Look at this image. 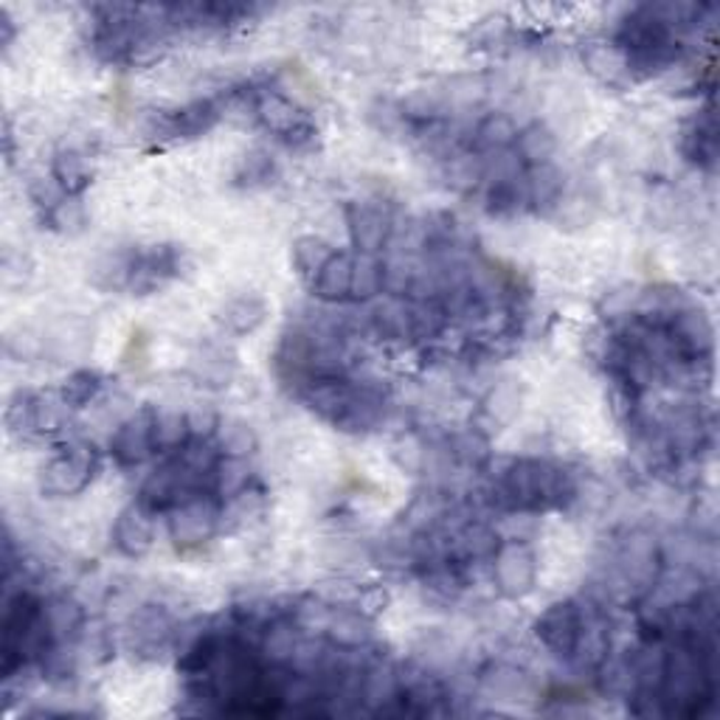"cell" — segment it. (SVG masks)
I'll use <instances>...</instances> for the list:
<instances>
[{
    "label": "cell",
    "mask_w": 720,
    "mask_h": 720,
    "mask_svg": "<svg viewBox=\"0 0 720 720\" xmlns=\"http://www.w3.org/2000/svg\"><path fill=\"white\" fill-rule=\"evenodd\" d=\"M578 498V485L563 467L543 459H516L496 476L490 490L493 507L504 512H552L565 509Z\"/></svg>",
    "instance_id": "cell-1"
},
{
    "label": "cell",
    "mask_w": 720,
    "mask_h": 720,
    "mask_svg": "<svg viewBox=\"0 0 720 720\" xmlns=\"http://www.w3.org/2000/svg\"><path fill=\"white\" fill-rule=\"evenodd\" d=\"M298 400L324 420L341 431H367L383 414V394L372 385L352 383L343 374H324L298 389Z\"/></svg>",
    "instance_id": "cell-2"
},
{
    "label": "cell",
    "mask_w": 720,
    "mask_h": 720,
    "mask_svg": "<svg viewBox=\"0 0 720 720\" xmlns=\"http://www.w3.org/2000/svg\"><path fill=\"white\" fill-rule=\"evenodd\" d=\"M254 110L260 125L290 149H310L318 141V127L310 113L279 91H254Z\"/></svg>",
    "instance_id": "cell-3"
},
{
    "label": "cell",
    "mask_w": 720,
    "mask_h": 720,
    "mask_svg": "<svg viewBox=\"0 0 720 720\" xmlns=\"http://www.w3.org/2000/svg\"><path fill=\"white\" fill-rule=\"evenodd\" d=\"M99 470V454L91 442H71L45 462L40 487L49 498L80 496Z\"/></svg>",
    "instance_id": "cell-4"
},
{
    "label": "cell",
    "mask_w": 720,
    "mask_h": 720,
    "mask_svg": "<svg viewBox=\"0 0 720 720\" xmlns=\"http://www.w3.org/2000/svg\"><path fill=\"white\" fill-rule=\"evenodd\" d=\"M223 521V501L212 490L192 493L167 512L169 538L178 549H198L218 534Z\"/></svg>",
    "instance_id": "cell-5"
},
{
    "label": "cell",
    "mask_w": 720,
    "mask_h": 720,
    "mask_svg": "<svg viewBox=\"0 0 720 720\" xmlns=\"http://www.w3.org/2000/svg\"><path fill=\"white\" fill-rule=\"evenodd\" d=\"M183 267H187V254L174 243L133 248L127 290H130L133 296H149V293L161 290L169 282L178 279V276L183 274Z\"/></svg>",
    "instance_id": "cell-6"
},
{
    "label": "cell",
    "mask_w": 720,
    "mask_h": 720,
    "mask_svg": "<svg viewBox=\"0 0 720 720\" xmlns=\"http://www.w3.org/2000/svg\"><path fill=\"white\" fill-rule=\"evenodd\" d=\"M493 583L507 600H523L538 583V554L523 540L498 543L493 552Z\"/></svg>",
    "instance_id": "cell-7"
},
{
    "label": "cell",
    "mask_w": 720,
    "mask_h": 720,
    "mask_svg": "<svg viewBox=\"0 0 720 720\" xmlns=\"http://www.w3.org/2000/svg\"><path fill=\"white\" fill-rule=\"evenodd\" d=\"M583 622L585 611L580 608L578 600H560V603H552L534 620V636L554 656L574 658L580 634H583Z\"/></svg>",
    "instance_id": "cell-8"
},
{
    "label": "cell",
    "mask_w": 720,
    "mask_h": 720,
    "mask_svg": "<svg viewBox=\"0 0 720 720\" xmlns=\"http://www.w3.org/2000/svg\"><path fill=\"white\" fill-rule=\"evenodd\" d=\"M156 416L158 409L141 405L118 425L110 436V454L121 467H138L158 454L156 451Z\"/></svg>",
    "instance_id": "cell-9"
},
{
    "label": "cell",
    "mask_w": 720,
    "mask_h": 720,
    "mask_svg": "<svg viewBox=\"0 0 720 720\" xmlns=\"http://www.w3.org/2000/svg\"><path fill=\"white\" fill-rule=\"evenodd\" d=\"M220 118H223V99L220 96L194 99L158 118L156 138H161V141H189V138L205 136Z\"/></svg>",
    "instance_id": "cell-10"
},
{
    "label": "cell",
    "mask_w": 720,
    "mask_h": 720,
    "mask_svg": "<svg viewBox=\"0 0 720 720\" xmlns=\"http://www.w3.org/2000/svg\"><path fill=\"white\" fill-rule=\"evenodd\" d=\"M347 229L358 254H378L392 236L394 223L389 209L372 200H352L347 205Z\"/></svg>",
    "instance_id": "cell-11"
},
{
    "label": "cell",
    "mask_w": 720,
    "mask_h": 720,
    "mask_svg": "<svg viewBox=\"0 0 720 720\" xmlns=\"http://www.w3.org/2000/svg\"><path fill=\"white\" fill-rule=\"evenodd\" d=\"M113 547L125 558H144L156 547V512L138 501L121 509L113 523Z\"/></svg>",
    "instance_id": "cell-12"
},
{
    "label": "cell",
    "mask_w": 720,
    "mask_h": 720,
    "mask_svg": "<svg viewBox=\"0 0 720 720\" xmlns=\"http://www.w3.org/2000/svg\"><path fill=\"white\" fill-rule=\"evenodd\" d=\"M681 149L687 161L707 169V172H714V167H718V121H714L712 107H707L689 121V127L684 130Z\"/></svg>",
    "instance_id": "cell-13"
},
{
    "label": "cell",
    "mask_w": 720,
    "mask_h": 720,
    "mask_svg": "<svg viewBox=\"0 0 720 720\" xmlns=\"http://www.w3.org/2000/svg\"><path fill=\"white\" fill-rule=\"evenodd\" d=\"M352 260L354 254H332L327 265L318 271L313 279V293L316 298L327 301V305H341V301H352Z\"/></svg>",
    "instance_id": "cell-14"
},
{
    "label": "cell",
    "mask_w": 720,
    "mask_h": 720,
    "mask_svg": "<svg viewBox=\"0 0 720 720\" xmlns=\"http://www.w3.org/2000/svg\"><path fill=\"white\" fill-rule=\"evenodd\" d=\"M51 178H54L56 189L68 198H80L91 180H94V169H91V161L82 149L63 147L54 152V161H51Z\"/></svg>",
    "instance_id": "cell-15"
},
{
    "label": "cell",
    "mask_w": 720,
    "mask_h": 720,
    "mask_svg": "<svg viewBox=\"0 0 720 720\" xmlns=\"http://www.w3.org/2000/svg\"><path fill=\"white\" fill-rule=\"evenodd\" d=\"M523 174H518V178L487 180L485 187L487 214H493V218H516L518 212L529 209L527 180H523Z\"/></svg>",
    "instance_id": "cell-16"
},
{
    "label": "cell",
    "mask_w": 720,
    "mask_h": 720,
    "mask_svg": "<svg viewBox=\"0 0 720 720\" xmlns=\"http://www.w3.org/2000/svg\"><path fill=\"white\" fill-rule=\"evenodd\" d=\"M518 127L507 113H490L476 125L470 138V149L476 156H490V152H501V149L516 147Z\"/></svg>",
    "instance_id": "cell-17"
},
{
    "label": "cell",
    "mask_w": 720,
    "mask_h": 720,
    "mask_svg": "<svg viewBox=\"0 0 720 720\" xmlns=\"http://www.w3.org/2000/svg\"><path fill=\"white\" fill-rule=\"evenodd\" d=\"M523 180H527V200L532 212H547L563 194V174L552 161L527 167Z\"/></svg>",
    "instance_id": "cell-18"
},
{
    "label": "cell",
    "mask_w": 720,
    "mask_h": 720,
    "mask_svg": "<svg viewBox=\"0 0 720 720\" xmlns=\"http://www.w3.org/2000/svg\"><path fill=\"white\" fill-rule=\"evenodd\" d=\"M585 65H589L591 74L600 76L605 85L622 87V85H627V82H634L631 68H627L625 51L616 49L614 43L594 45V49L585 51Z\"/></svg>",
    "instance_id": "cell-19"
},
{
    "label": "cell",
    "mask_w": 720,
    "mask_h": 720,
    "mask_svg": "<svg viewBox=\"0 0 720 720\" xmlns=\"http://www.w3.org/2000/svg\"><path fill=\"white\" fill-rule=\"evenodd\" d=\"M324 634L341 650H360L369 642L372 631H369V622L360 616V611H332Z\"/></svg>",
    "instance_id": "cell-20"
},
{
    "label": "cell",
    "mask_w": 720,
    "mask_h": 720,
    "mask_svg": "<svg viewBox=\"0 0 720 720\" xmlns=\"http://www.w3.org/2000/svg\"><path fill=\"white\" fill-rule=\"evenodd\" d=\"M385 287V265L378 254H358L352 260V301H372Z\"/></svg>",
    "instance_id": "cell-21"
},
{
    "label": "cell",
    "mask_w": 720,
    "mask_h": 720,
    "mask_svg": "<svg viewBox=\"0 0 720 720\" xmlns=\"http://www.w3.org/2000/svg\"><path fill=\"white\" fill-rule=\"evenodd\" d=\"M251 487V467L248 459H234V456H223L214 470V481H212V493L220 498L223 504L234 501V498L245 496Z\"/></svg>",
    "instance_id": "cell-22"
},
{
    "label": "cell",
    "mask_w": 720,
    "mask_h": 720,
    "mask_svg": "<svg viewBox=\"0 0 720 720\" xmlns=\"http://www.w3.org/2000/svg\"><path fill=\"white\" fill-rule=\"evenodd\" d=\"M267 316V305L262 296H254V293H245V296L234 298L229 307L223 310L220 321L225 324V329H231L234 336H245V332H254Z\"/></svg>",
    "instance_id": "cell-23"
},
{
    "label": "cell",
    "mask_w": 720,
    "mask_h": 720,
    "mask_svg": "<svg viewBox=\"0 0 720 720\" xmlns=\"http://www.w3.org/2000/svg\"><path fill=\"white\" fill-rule=\"evenodd\" d=\"M372 321L383 338H414V305H405L400 298L374 307Z\"/></svg>",
    "instance_id": "cell-24"
},
{
    "label": "cell",
    "mask_w": 720,
    "mask_h": 720,
    "mask_svg": "<svg viewBox=\"0 0 720 720\" xmlns=\"http://www.w3.org/2000/svg\"><path fill=\"white\" fill-rule=\"evenodd\" d=\"M212 442L218 445L220 454L234 456V459H248L260 445L256 431L245 420H220L218 434H214Z\"/></svg>",
    "instance_id": "cell-25"
},
{
    "label": "cell",
    "mask_w": 720,
    "mask_h": 720,
    "mask_svg": "<svg viewBox=\"0 0 720 720\" xmlns=\"http://www.w3.org/2000/svg\"><path fill=\"white\" fill-rule=\"evenodd\" d=\"M192 442V425L183 411H158L156 416V451L158 454H174Z\"/></svg>",
    "instance_id": "cell-26"
},
{
    "label": "cell",
    "mask_w": 720,
    "mask_h": 720,
    "mask_svg": "<svg viewBox=\"0 0 720 720\" xmlns=\"http://www.w3.org/2000/svg\"><path fill=\"white\" fill-rule=\"evenodd\" d=\"M105 389V378L96 369H80V372L68 374L60 385V398L71 411H80L85 405L94 403L99 392Z\"/></svg>",
    "instance_id": "cell-27"
},
{
    "label": "cell",
    "mask_w": 720,
    "mask_h": 720,
    "mask_svg": "<svg viewBox=\"0 0 720 720\" xmlns=\"http://www.w3.org/2000/svg\"><path fill=\"white\" fill-rule=\"evenodd\" d=\"M332 254H336V251L329 248L321 236L307 234L298 236L296 243H293V265H296V271L305 276V279H316L318 271L327 265Z\"/></svg>",
    "instance_id": "cell-28"
},
{
    "label": "cell",
    "mask_w": 720,
    "mask_h": 720,
    "mask_svg": "<svg viewBox=\"0 0 720 720\" xmlns=\"http://www.w3.org/2000/svg\"><path fill=\"white\" fill-rule=\"evenodd\" d=\"M38 400L40 392H29V389H20V392L12 394L7 405V425L12 434H38Z\"/></svg>",
    "instance_id": "cell-29"
},
{
    "label": "cell",
    "mask_w": 720,
    "mask_h": 720,
    "mask_svg": "<svg viewBox=\"0 0 720 720\" xmlns=\"http://www.w3.org/2000/svg\"><path fill=\"white\" fill-rule=\"evenodd\" d=\"M554 136L549 127L543 125H532L527 130H518L516 138V149L518 156L523 158L527 167H538V163H547L554 152Z\"/></svg>",
    "instance_id": "cell-30"
},
{
    "label": "cell",
    "mask_w": 720,
    "mask_h": 720,
    "mask_svg": "<svg viewBox=\"0 0 720 720\" xmlns=\"http://www.w3.org/2000/svg\"><path fill=\"white\" fill-rule=\"evenodd\" d=\"M274 180H276V161L267 156V152H262V149L248 152L234 172V183L243 189L271 187Z\"/></svg>",
    "instance_id": "cell-31"
},
{
    "label": "cell",
    "mask_w": 720,
    "mask_h": 720,
    "mask_svg": "<svg viewBox=\"0 0 720 720\" xmlns=\"http://www.w3.org/2000/svg\"><path fill=\"white\" fill-rule=\"evenodd\" d=\"M45 220H49L51 229L56 231H82V225L87 223V214L80 198H68V194H63V198L56 200L49 212H45Z\"/></svg>",
    "instance_id": "cell-32"
}]
</instances>
